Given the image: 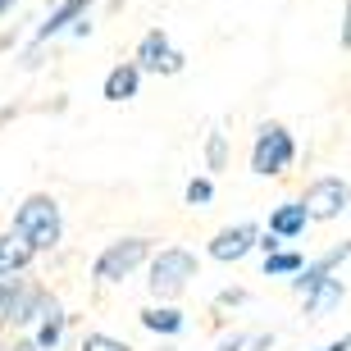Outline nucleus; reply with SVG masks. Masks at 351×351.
<instances>
[{"instance_id":"f257e3e1","label":"nucleus","mask_w":351,"mask_h":351,"mask_svg":"<svg viewBox=\"0 0 351 351\" xmlns=\"http://www.w3.org/2000/svg\"><path fill=\"white\" fill-rule=\"evenodd\" d=\"M10 233H19L32 247V256H55L64 247V206L55 192H27L10 215Z\"/></svg>"},{"instance_id":"f8f14e48","label":"nucleus","mask_w":351,"mask_h":351,"mask_svg":"<svg viewBox=\"0 0 351 351\" xmlns=\"http://www.w3.org/2000/svg\"><path fill=\"white\" fill-rule=\"evenodd\" d=\"M69 333H73V315L60 306V297L46 306V315H41L37 324H32V333H27V342L37 351H69Z\"/></svg>"},{"instance_id":"2eb2a0df","label":"nucleus","mask_w":351,"mask_h":351,"mask_svg":"<svg viewBox=\"0 0 351 351\" xmlns=\"http://www.w3.org/2000/svg\"><path fill=\"white\" fill-rule=\"evenodd\" d=\"M37 269V256H32V247H27L19 233H0V278H23V274Z\"/></svg>"},{"instance_id":"20e7f679","label":"nucleus","mask_w":351,"mask_h":351,"mask_svg":"<svg viewBox=\"0 0 351 351\" xmlns=\"http://www.w3.org/2000/svg\"><path fill=\"white\" fill-rule=\"evenodd\" d=\"M156 237L146 233H123V237H110L101 251H96V261H91V283L96 287H123L128 278L146 269V261L156 256Z\"/></svg>"},{"instance_id":"6ab92c4d","label":"nucleus","mask_w":351,"mask_h":351,"mask_svg":"<svg viewBox=\"0 0 351 351\" xmlns=\"http://www.w3.org/2000/svg\"><path fill=\"white\" fill-rule=\"evenodd\" d=\"M251 306V287H242V283H228V287H219V292H215V301H210V311L219 315H233V311H247Z\"/></svg>"},{"instance_id":"c85d7f7f","label":"nucleus","mask_w":351,"mask_h":351,"mask_svg":"<svg viewBox=\"0 0 351 351\" xmlns=\"http://www.w3.org/2000/svg\"><path fill=\"white\" fill-rule=\"evenodd\" d=\"M19 23H23V19H19ZM19 23L0 32V51H14V46H19Z\"/></svg>"},{"instance_id":"aec40b11","label":"nucleus","mask_w":351,"mask_h":351,"mask_svg":"<svg viewBox=\"0 0 351 351\" xmlns=\"http://www.w3.org/2000/svg\"><path fill=\"white\" fill-rule=\"evenodd\" d=\"M78 351H137L132 342L114 338V333H101V328H91V333H82L78 338Z\"/></svg>"},{"instance_id":"2f4dec72","label":"nucleus","mask_w":351,"mask_h":351,"mask_svg":"<svg viewBox=\"0 0 351 351\" xmlns=\"http://www.w3.org/2000/svg\"><path fill=\"white\" fill-rule=\"evenodd\" d=\"M0 333H5V328H0Z\"/></svg>"},{"instance_id":"7c9ffc66","label":"nucleus","mask_w":351,"mask_h":351,"mask_svg":"<svg viewBox=\"0 0 351 351\" xmlns=\"http://www.w3.org/2000/svg\"><path fill=\"white\" fill-rule=\"evenodd\" d=\"M123 5H128V0H110V14H119V10H123Z\"/></svg>"},{"instance_id":"b1692460","label":"nucleus","mask_w":351,"mask_h":351,"mask_svg":"<svg viewBox=\"0 0 351 351\" xmlns=\"http://www.w3.org/2000/svg\"><path fill=\"white\" fill-rule=\"evenodd\" d=\"M338 46L351 55V0H342V23H338Z\"/></svg>"},{"instance_id":"f03ea898","label":"nucleus","mask_w":351,"mask_h":351,"mask_svg":"<svg viewBox=\"0 0 351 351\" xmlns=\"http://www.w3.org/2000/svg\"><path fill=\"white\" fill-rule=\"evenodd\" d=\"M142 274H146L151 301L178 306V301L192 292V283L201 278V256H196L192 247H182V242H169V247H156V256L146 261Z\"/></svg>"},{"instance_id":"7ed1b4c3","label":"nucleus","mask_w":351,"mask_h":351,"mask_svg":"<svg viewBox=\"0 0 351 351\" xmlns=\"http://www.w3.org/2000/svg\"><path fill=\"white\" fill-rule=\"evenodd\" d=\"M301 160V142L297 132L287 128L283 119H261L256 132H251V151H247V165L256 178H287L297 169Z\"/></svg>"},{"instance_id":"f3484780","label":"nucleus","mask_w":351,"mask_h":351,"mask_svg":"<svg viewBox=\"0 0 351 351\" xmlns=\"http://www.w3.org/2000/svg\"><path fill=\"white\" fill-rule=\"evenodd\" d=\"M306 261H311V256H306V251H297V247H283V251H274V256H261V274L265 278H297L301 269H306Z\"/></svg>"},{"instance_id":"cd10ccee","label":"nucleus","mask_w":351,"mask_h":351,"mask_svg":"<svg viewBox=\"0 0 351 351\" xmlns=\"http://www.w3.org/2000/svg\"><path fill=\"white\" fill-rule=\"evenodd\" d=\"M311 351H351V333H342V338H328L324 347H311Z\"/></svg>"},{"instance_id":"9d476101","label":"nucleus","mask_w":351,"mask_h":351,"mask_svg":"<svg viewBox=\"0 0 351 351\" xmlns=\"http://www.w3.org/2000/svg\"><path fill=\"white\" fill-rule=\"evenodd\" d=\"M311 228H315V223H311V215H306V206H301L297 196H287V201L269 206V219L261 223V233H269L274 242H283V247L301 242V237L311 233Z\"/></svg>"},{"instance_id":"6e6552de","label":"nucleus","mask_w":351,"mask_h":351,"mask_svg":"<svg viewBox=\"0 0 351 351\" xmlns=\"http://www.w3.org/2000/svg\"><path fill=\"white\" fill-rule=\"evenodd\" d=\"M256 242H261V223H256V219L223 223L219 233L206 242V261H215V265H242V261L256 256Z\"/></svg>"},{"instance_id":"bb28decb","label":"nucleus","mask_w":351,"mask_h":351,"mask_svg":"<svg viewBox=\"0 0 351 351\" xmlns=\"http://www.w3.org/2000/svg\"><path fill=\"white\" fill-rule=\"evenodd\" d=\"M91 32H96V23H91V14H82L78 23L69 27V37H73V41H87V37H91Z\"/></svg>"},{"instance_id":"dca6fc26","label":"nucleus","mask_w":351,"mask_h":351,"mask_svg":"<svg viewBox=\"0 0 351 351\" xmlns=\"http://www.w3.org/2000/svg\"><path fill=\"white\" fill-rule=\"evenodd\" d=\"M201 165H206L201 173H210V178H219V173L233 165V142H228V132H223V128L206 132V142H201Z\"/></svg>"},{"instance_id":"a878e982","label":"nucleus","mask_w":351,"mask_h":351,"mask_svg":"<svg viewBox=\"0 0 351 351\" xmlns=\"http://www.w3.org/2000/svg\"><path fill=\"white\" fill-rule=\"evenodd\" d=\"M278 347V333H251V342H247V351H274Z\"/></svg>"},{"instance_id":"0eeeda50","label":"nucleus","mask_w":351,"mask_h":351,"mask_svg":"<svg viewBox=\"0 0 351 351\" xmlns=\"http://www.w3.org/2000/svg\"><path fill=\"white\" fill-rule=\"evenodd\" d=\"M297 201L306 206L311 223H338L342 215H351V178H342V173H315L301 187Z\"/></svg>"},{"instance_id":"9b49d317","label":"nucleus","mask_w":351,"mask_h":351,"mask_svg":"<svg viewBox=\"0 0 351 351\" xmlns=\"http://www.w3.org/2000/svg\"><path fill=\"white\" fill-rule=\"evenodd\" d=\"M137 324L151 333V338H160V342H178L182 333H187V311L182 306H169V301H146L142 311H137Z\"/></svg>"},{"instance_id":"ddd939ff","label":"nucleus","mask_w":351,"mask_h":351,"mask_svg":"<svg viewBox=\"0 0 351 351\" xmlns=\"http://www.w3.org/2000/svg\"><path fill=\"white\" fill-rule=\"evenodd\" d=\"M142 69L132 64V60H119V64H110V73H105V82H101V96L110 105H128V101H137L142 96Z\"/></svg>"},{"instance_id":"a211bd4d","label":"nucleus","mask_w":351,"mask_h":351,"mask_svg":"<svg viewBox=\"0 0 351 351\" xmlns=\"http://www.w3.org/2000/svg\"><path fill=\"white\" fill-rule=\"evenodd\" d=\"M215 196H219V182L210 178V173H192V178L182 182V206L187 210H210Z\"/></svg>"},{"instance_id":"1a4fd4ad","label":"nucleus","mask_w":351,"mask_h":351,"mask_svg":"<svg viewBox=\"0 0 351 351\" xmlns=\"http://www.w3.org/2000/svg\"><path fill=\"white\" fill-rule=\"evenodd\" d=\"M96 10V0H55L51 10L41 14L37 23H32V46H51V41H60V37H69V27L78 23L82 14H91Z\"/></svg>"},{"instance_id":"412c9836","label":"nucleus","mask_w":351,"mask_h":351,"mask_svg":"<svg viewBox=\"0 0 351 351\" xmlns=\"http://www.w3.org/2000/svg\"><path fill=\"white\" fill-rule=\"evenodd\" d=\"M315 261L324 265V269H333V274H338V269H342V265H347V261H351V237H347V242H338V247H328V251H324V256H315Z\"/></svg>"},{"instance_id":"4be33fe9","label":"nucleus","mask_w":351,"mask_h":351,"mask_svg":"<svg viewBox=\"0 0 351 351\" xmlns=\"http://www.w3.org/2000/svg\"><path fill=\"white\" fill-rule=\"evenodd\" d=\"M46 51H51V46H32V41H27L23 51H19V69H23V73H37V69L46 64Z\"/></svg>"},{"instance_id":"4468645a","label":"nucleus","mask_w":351,"mask_h":351,"mask_svg":"<svg viewBox=\"0 0 351 351\" xmlns=\"http://www.w3.org/2000/svg\"><path fill=\"white\" fill-rule=\"evenodd\" d=\"M342 301H347V283H342L338 274H328L319 287H311V292L301 297V315H306V319H324V315L338 311Z\"/></svg>"},{"instance_id":"423d86ee","label":"nucleus","mask_w":351,"mask_h":351,"mask_svg":"<svg viewBox=\"0 0 351 351\" xmlns=\"http://www.w3.org/2000/svg\"><path fill=\"white\" fill-rule=\"evenodd\" d=\"M132 64L142 69V78H178V73H187V55L173 46L169 27H146L142 37H137V46H132Z\"/></svg>"},{"instance_id":"39448f33","label":"nucleus","mask_w":351,"mask_h":351,"mask_svg":"<svg viewBox=\"0 0 351 351\" xmlns=\"http://www.w3.org/2000/svg\"><path fill=\"white\" fill-rule=\"evenodd\" d=\"M51 301H55L51 283H41V278H32V274L10 278V287H5V306H0V328H5V333H32V324L46 315Z\"/></svg>"},{"instance_id":"c756f323","label":"nucleus","mask_w":351,"mask_h":351,"mask_svg":"<svg viewBox=\"0 0 351 351\" xmlns=\"http://www.w3.org/2000/svg\"><path fill=\"white\" fill-rule=\"evenodd\" d=\"M19 5H23V0H0V23H5V19H10V14L19 10Z\"/></svg>"},{"instance_id":"5701e85b","label":"nucleus","mask_w":351,"mask_h":351,"mask_svg":"<svg viewBox=\"0 0 351 351\" xmlns=\"http://www.w3.org/2000/svg\"><path fill=\"white\" fill-rule=\"evenodd\" d=\"M247 342H251V333H242V328H237V333H223V338L215 342L210 351H247Z\"/></svg>"},{"instance_id":"393cba45","label":"nucleus","mask_w":351,"mask_h":351,"mask_svg":"<svg viewBox=\"0 0 351 351\" xmlns=\"http://www.w3.org/2000/svg\"><path fill=\"white\" fill-rule=\"evenodd\" d=\"M0 338H5V342H0V351H37L32 342H27V333H0Z\"/></svg>"}]
</instances>
